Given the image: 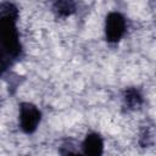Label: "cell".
Returning a JSON list of instances; mask_svg holds the SVG:
<instances>
[{"instance_id":"6da1fadb","label":"cell","mask_w":156,"mask_h":156,"mask_svg":"<svg viewBox=\"0 0 156 156\" xmlns=\"http://www.w3.org/2000/svg\"><path fill=\"white\" fill-rule=\"evenodd\" d=\"M20 11L13 2L0 4V77L22 56L23 48L17 28Z\"/></svg>"},{"instance_id":"7a4b0ae2","label":"cell","mask_w":156,"mask_h":156,"mask_svg":"<svg viewBox=\"0 0 156 156\" xmlns=\"http://www.w3.org/2000/svg\"><path fill=\"white\" fill-rule=\"evenodd\" d=\"M41 122V111L32 102L23 101L18 106V126L24 134H33Z\"/></svg>"},{"instance_id":"3957f363","label":"cell","mask_w":156,"mask_h":156,"mask_svg":"<svg viewBox=\"0 0 156 156\" xmlns=\"http://www.w3.org/2000/svg\"><path fill=\"white\" fill-rule=\"evenodd\" d=\"M105 39L108 44H117L127 33V20L119 11H111L105 17Z\"/></svg>"},{"instance_id":"277c9868","label":"cell","mask_w":156,"mask_h":156,"mask_svg":"<svg viewBox=\"0 0 156 156\" xmlns=\"http://www.w3.org/2000/svg\"><path fill=\"white\" fill-rule=\"evenodd\" d=\"M82 156H102L104 139L96 132L88 133L82 141Z\"/></svg>"},{"instance_id":"5b68a950","label":"cell","mask_w":156,"mask_h":156,"mask_svg":"<svg viewBox=\"0 0 156 156\" xmlns=\"http://www.w3.org/2000/svg\"><path fill=\"white\" fill-rule=\"evenodd\" d=\"M123 105L127 107V110H136L139 108L144 102V96L136 87H128L123 90L122 94Z\"/></svg>"},{"instance_id":"8992f818","label":"cell","mask_w":156,"mask_h":156,"mask_svg":"<svg viewBox=\"0 0 156 156\" xmlns=\"http://www.w3.org/2000/svg\"><path fill=\"white\" fill-rule=\"evenodd\" d=\"M52 12L56 17L66 18L76 12V4L73 1H55L52 4Z\"/></svg>"},{"instance_id":"52a82bcc","label":"cell","mask_w":156,"mask_h":156,"mask_svg":"<svg viewBox=\"0 0 156 156\" xmlns=\"http://www.w3.org/2000/svg\"><path fill=\"white\" fill-rule=\"evenodd\" d=\"M63 156H82V154H79V152H74V151H67Z\"/></svg>"}]
</instances>
